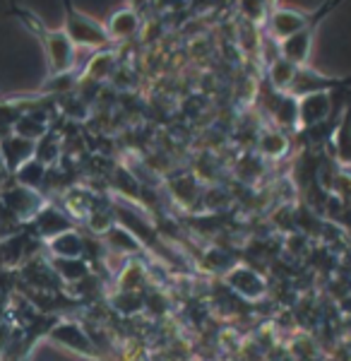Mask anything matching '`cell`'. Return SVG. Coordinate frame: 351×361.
Segmentation results:
<instances>
[{
    "instance_id": "1",
    "label": "cell",
    "mask_w": 351,
    "mask_h": 361,
    "mask_svg": "<svg viewBox=\"0 0 351 361\" xmlns=\"http://www.w3.org/2000/svg\"><path fill=\"white\" fill-rule=\"evenodd\" d=\"M66 37L70 44H87V46H104L109 42V34L104 32L101 25H97L90 17L68 10V32Z\"/></svg>"
},
{
    "instance_id": "2",
    "label": "cell",
    "mask_w": 351,
    "mask_h": 361,
    "mask_svg": "<svg viewBox=\"0 0 351 361\" xmlns=\"http://www.w3.org/2000/svg\"><path fill=\"white\" fill-rule=\"evenodd\" d=\"M327 13V10H320L318 17H313L311 22H308L303 29H298L296 34H291L289 39H284L282 44V54H284V61L291 63V66H301V63H306L308 54H311V34L315 25H318V20Z\"/></svg>"
},
{
    "instance_id": "3",
    "label": "cell",
    "mask_w": 351,
    "mask_h": 361,
    "mask_svg": "<svg viewBox=\"0 0 351 361\" xmlns=\"http://www.w3.org/2000/svg\"><path fill=\"white\" fill-rule=\"evenodd\" d=\"M339 80H327L323 78L320 73H313V70L308 68H296L294 78H291V82L286 90L291 92V94H308V92H315L318 94L320 90H330V87H337Z\"/></svg>"
},
{
    "instance_id": "4",
    "label": "cell",
    "mask_w": 351,
    "mask_h": 361,
    "mask_svg": "<svg viewBox=\"0 0 351 361\" xmlns=\"http://www.w3.org/2000/svg\"><path fill=\"white\" fill-rule=\"evenodd\" d=\"M311 20H313V17L291 13V10H277L274 17H272V27H274V34H277V37L289 39L291 34H296L298 29H303Z\"/></svg>"
},
{
    "instance_id": "5",
    "label": "cell",
    "mask_w": 351,
    "mask_h": 361,
    "mask_svg": "<svg viewBox=\"0 0 351 361\" xmlns=\"http://www.w3.org/2000/svg\"><path fill=\"white\" fill-rule=\"evenodd\" d=\"M337 157L344 164H351V109L342 118V126L337 130Z\"/></svg>"
}]
</instances>
